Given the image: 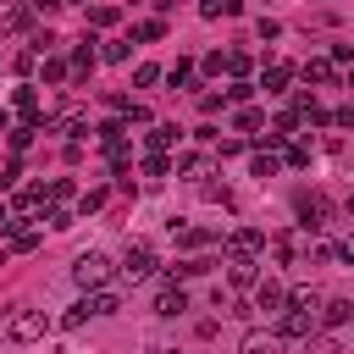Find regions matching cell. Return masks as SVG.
<instances>
[{"label":"cell","mask_w":354,"mask_h":354,"mask_svg":"<svg viewBox=\"0 0 354 354\" xmlns=\"http://www.w3.org/2000/svg\"><path fill=\"white\" fill-rule=\"evenodd\" d=\"M72 194H77V188H72V177H55V183L44 188V205H66Z\"/></svg>","instance_id":"4dcf8cb0"},{"label":"cell","mask_w":354,"mask_h":354,"mask_svg":"<svg viewBox=\"0 0 354 354\" xmlns=\"http://www.w3.org/2000/svg\"><path fill=\"white\" fill-rule=\"evenodd\" d=\"M177 138H183V127H177V122H149L144 149H149V155H166V149H177Z\"/></svg>","instance_id":"52a82bcc"},{"label":"cell","mask_w":354,"mask_h":354,"mask_svg":"<svg viewBox=\"0 0 354 354\" xmlns=\"http://www.w3.org/2000/svg\"><path fill=\"white\" fill-rule=\"evenodd\" d=\"M293 210H299V227L304 232H321V227H332L326 216H332V199L321 194V188H304L299 199H293Z\"/></svg>","instance_id":"3957f363"},{"label":"cell","mask_w":354,"mask_h":354,"mask_svg":"<svg viewBox=\"0 0 354 354\" xmlns=\"http://www.w3.org/2000/svg\"><path fill=\"white\" fill-rule=\"evenodd\" d=\"M243 11V0H199V17L205 22H216V17H238Z\"/></svg>","instance_id":"7402d4cb"},{"label":"cell","mask_w":354,"mask_h":354,"mask_svg":"<svg viewBox=\"0 0 354 354\" xmlns=\"http://www.w3.org/2000/svg\"><path fill=\"white\" fill-rule=\"evenodd\" d=\"M249 293H254V310H266V315H282L288 310V282L282 277H260Z\"/></svg>","instance_id":"277c9868"},{"label":"cell","mask_w":354,"mask_h":354,"mask_svg":"<svg viewBox=\"0 0 354 354\" xmlns=\"http://www.w3.org/2000/svg\"><path fill=\"white\" fill-rule=\"evenodd\" d=\"M332 122H337V127H354V105H343V111H332Z\"/></svg>","instance_id":"bcb514c9"},{"label":"cell","mask_w":354,"mask_h":354,"mask_svg":"<svg viewBox=\"0 0 354 354\" xmlns=\"http://www.w3.org/2000/svg\"><path fill=\"white\" fill-rule=\"evenodd\" d=\"M44 83H50V88H61V83H72V66H66L61 55H44Z\"/></svg>","instance_id":"603a6c76"},{"label":"cell","mask_w":354,"mask_h":354,"mask_svg":"<svg viewBox=\"0 0 354 354\" xmlns=\"http://www.w3.org/2000/svg\"><path fill=\"white\" fill-rule=\"evenodd\" d=\"M83 321H88V304H83V299H77V304H72V310H66V315H61V326H83Z\"/></svg>","instance_id":"7bdbcfd3"},{"label":"cell","mask_w":354,"mask_h":354,"mask_svg":"<svg viewBox=\"0 0 354 354\" xmlns=\"http://www.w3.org/2000/svg\"><path fill=\"white\" fill-rule=\"evenodd\" d=\"M116 271H122L127 282H144V277L155 271V249H149V243H133V249L122 254V266H116Z\"/></svg>","instance_id":"8992f818"},{"label":"cell","mask_w":354,"mask_h":354,"mask_svg":"<svg viewBox=\"0 0 354 354\" xmlns=\"http://www.w3.org/2000/svg\"><path fill=\"white\" fill-rule=\"evenodd\" d=\"M105 205V188H88V194H77V216H94Z\"/></svg>","instance_id":"8d00e7d4"},{"label":"cell","mask_w":354,"mask_h":354,"mask_svg":"<svg viewBox=\"0 0 354 354\" xmlns=\"http://www.w3.org/2000/svg\"><path fill=\"white\" fill-rule=\"evenodd\" d=\"M44 221L61 232V227H72V221H77V210H66V205H50V216H44Z\"/></svg>","instance_id":"74e56055"},{"label":"cell","mask_w":354,"mask_h":354,"mask_svg":"<svg viewBox=\"0 0 354 354\" xmlns=\"http://www.w3.org/2000/svg\"><path fill=\"white\" fill-rule=\"evenodd\" d=\"M238 133H260V122H266V111H254V105H238Z\"/></svg>","instance_id":"83f0119b"},{"label":"cell","mask_w":354,"mask_h":354,"mask_svg":"<svg viewBox=\"0 0 354 354\" xmlns=\"http://www.w3.org/2000/svg\"><path fill=\"white\" fill-rule=\"evenodd\" d=\"M249 94H254V83H232L227 88V105H249Z\"/></svg>","instance_id":"60d3db41"},{"label":"cell","mask_w":354,"mask_h":354,"mask_svg":"<svg viewBox=\"0 0 354 354\" xmlns=\"http://www.w3.org/2000/svg\"><path fill=\"white\" fill-rule=\"evenodd\" d=\"M11 66H17V72H22V77H28V72H39V55H33V50H22V55H17V61H11Z\"/></svg>","instance_id":"ee69618b"},{"label":"cell","mask_w":354,"mask_h":354,"mask_svg":"<svg viewBox=\"0 0 354 354\" xmlns=\"http://www.w3.org/2000/svg\"><path fill=\"white\" fill-rule=\"evenodd\" d=\"M149 83H160V66H155V61L133 66V88H149Z\"/></svg>","instance_id":"e575fe53"},{"label":"cell","mask_w":354,"mask_h":354,"mask_svg":"<svg viewBox=\"0 0 354 354\" xmlns=\"http://www.w3.org/2000/svg\"><path fill=\"white\" fill-rule=\"evenodd\" d=\"M310 332H315V315H310V310H282V315H277V337H282V343H288V337H310Z\"/></svg>","instance_id":"ba28073f"},{"label":"cell","mask_w":354,"mask_h":354,"mask_svg":"<svg viewBox=\"0 0 354 354\" xmlns=\"http://www.w3.org/2000/svg\"><path fill=\"white\" fill-rule=\"evenodd\" d=\"M205 199H210V205H232V188H227V183H205Z\"/></svg>","instance_id":"f35d334b"},{"label":"cell","mask_w":354,"mask_h":354,"mask_svg":"<svg viewBox=\"0 0 354 354\" xmlns=\"http://www.w3.org/2000/svg\"><path fill=\"white\" fill-rule=\"evenodd\" d=\"M44 332H50L44 310H33V304H11V315H6V337H11V343H44Z\"/></svg>","instance_id":"6da1fadb"},{"label":"cell","mask_w":354,"mask_h":354,"mask_svg":"<svg viewBox=\"0 0 354 354\" xmlns=\"http://www.w3.org/2000/svg\"><path fill=\"white\" fill-rule=\"evenodd\" d=\"M83 304H88V315H116V310H122V299H116L111 288H100V293H83Z\"/></svg>","instance_id":"ffe728a7"},{"label":"cell","mask_w":354,"mask_h":354,"mask_svg":"<svg viewBox=\"0 0 354 354\" xmlns=\"http://www.w3.org/2000/svg\"><path fill=\"white\" fill-rule=\"evenodd\" d=\"M133 55V39H105L100 44V61H127Z\"/></svg>","instance_id":"4316f807"},{"label":"cell","mask_w":354,"mask_h":354,"mask_svg":"<svg viewBox=\"0 0 354 354\" xmlns=\"http://www.w3.org/2000/svg\"><path fill=\"white\" fill-rule=\"evenodd\" d=\"M72 277H77V288H83V293H100V288L116 277V266H111V254L88 249V254H77V260H72Z\"/></svg>","instance_id":"7a4b0ae2"},{"label":"cell","mask_w":354,"mask_h":354,"mask_svg":"<svg viewBox=\"0 0 354 354\" xmlns=\"http://www.w3.org/2000/svg\"><path fill=\"white\" fill-rule=\"evenodd\" d=\"M304 354H343V343H337L332 332H310V337H304Z\"/></svg>","instance_id":"484cf974"},{"label":"cell","mask_w":354,"mask_h":354,"mask_svg":"<svg viewBox=\"0 0 354 354\" xmlns=\"http://www.w3.org/2000/svg\"><path fill=\"white\" fill-rule=\"evenodd\" d=\"M299 77H304L310 88H321V83H332V77H337V66H332L326 55H315V61H304V66H299Z\"/></svg>","instance_id":"e0dca14e"},{"label":"cell","mask_w":354,"mask_h":354,"mask_svg":"<svg viewBox=\"0 0 354 354\" xmlns=\"http://www.w3.org/2000/svg\"><path fill=\"white\" fill-rule=\"evenodd\" d=\"M94 133H100V149H105V155H111V149H127V122H122V116H111V122H100Z\"/></svg>","instance_id":"9a60e30c"},{"label":"cell","mask_w":354,"mask_h":354,"mask_svg":"<svg viewBox=\"0 0 354 354\" xmlns=\"http://www.w3.org/2000/svg\"><path fill=\"white\" fill-rule=\"evenodd\" d=\"M221 105H227V94H199V111H205V116H210V111H221Z\"/></svg>","instance_id":"f6af8a7d"},{"label":"cell","mask_w":354,"mask_h":354,"mask_svg":"<svg viewBox=\"0 0 354 354\" xmlns=\"http://www.w3.org/2000/svg\"><path fill=\"white\" fill-rule=\"evenodd\" d=\"M144 354H171V348H160V343H149V348H144Z\"/></svg>","instance_id":"f907efd6"},{"label":"cell","mask_w":354,"mask_h":354,"mask_svg":"<svg viewBox=\"0 0 354 354\" xmlns=\"http://www.w3.org/2000/svg\"><path fill=\"white\" fill-rule=\"evenodd\" d=\"M116 6H88V28H116Z\"/></svg>","instance_id":"1f68e13d"},{"label":"cell","mask_w":354,"mask_h":354,"mask_svg":"<svg viewBox=\"0 0 354 354\" xmlns=\"http://www.w3.org/2000/svg\"><path fill=\"white\" fill-rule=\"evenodd\" d=\"M133 39H138V44H160V39H166V17H144V22L133 28Z\"/></svg>","instance_id":"44dd1931"},{"label":"cell","mask_w":354,"mask_h":354,"mask_svg":"<svg viewBox=\"0 0 354 354\" xmlns=\"http://www.w3.org/2000/svg\"><path fill=\"white\" fill-rule=\"evenodd\" d=\"M254 33H260V39H282V22H277V17H260Z\"/></svg>","instance_id":"ab89813d"},{"label":"cell","mask_w":354,"mask_h":354,"mask_svg":"<svg viewBox=\"0 0 354 354\" xmlns=\"http://www.w3.org/2000/svg\"><path fill=\"white\" fill-rule=\"evenodd\" d=\"M266 249V232L260 227H232L227 232V260H254Z\"/></svg>","instance_id":"5b68a950"},{"label":"cell","mask_w":354,"mask_h":354,"mask_svg":"<svg viewBox=\"0 0 354 354\" xmlns=\"http://www.w3.org/2000/svg\"><path fill=\"white\" fill-rule=\"evenodd\" d=\"M277 166H282L277 149H254V177H277Z\"/></svg>","instance_id":"f546056e"},{"label":"cell","mask_w":354,"mask_h":354,"mask_svg":"<svg viewBox=\"0 0 354 354\" xmlns=\"http://www.w3.org/2000/svg\"><path fill=\"white\" fill-rule=\"evenodd\" d=\"M271 254H277L282 266H293V260H299V238H293V232H277V238H271Z\"/></svg>","instance_id":"d4e9b609"},{"label":"cell","mask_w":354,"mask_h":354,"mask_svg":"<svg viewBox=\"0 0 354 354\" xmlns=\"http://www.w3.org/2000/svg\"><path fill=\"white\" fill-rule=\"evenodd\" d=\"M210 266H216V260H205V254H194V260H177V266H171L166 277H171V282H194V277H210Z\"/></svg>","instance_id":"ac0fdd59"},{"label":"cell","mask_w":354,"mask_h":354,"mask_svg":"<svg viewBox=\"0 0 354 354\" xmlns=\"http://www.w3.org/2000/svg\"><path fill=\"white\" fill-rule=\"evenodd\" d=\"M282 160H288V166H310V144L288 138V144H282Z\"/></svg>","instance_id":"836d02e7"},{"label":"cell","mask_w":354,"mask_h":354,"mask_svg":"<svg viewBox=\"0 0 354 354\" xmlns=\"http://www.w3.org/2000/svg\"><path fill=\"white\" fill-rule=\"evenodd\" d=\"M343 210H348V216H354V194H348V199H343Z\"/></svg>","instance_id":"816d5d0a"},{"label":"cell","mask_w":354,"mask_h":354,"mask_svg":"<svg viewBox=\"0 0 354 354\" xmlns=\"http://www.w3.org/2000/svg\"><path fill=\"white\" fill-rule=\"evenodd\" d=\"M227 266H232V271H227V282H232V288H254V282L266 277V271H260V260H227Z\"/></svg>","instance_id":"d6986e66"},{"label":"cell","mask_w":354,"mask_h":354,"mask_svg":"<svg viewBox=\"0 0 354 354\" xmlns=\"http://www.w3.org/2000/svg\"><path fill=\"white\" fill-rule=\"evenodd\" d=\"M160 77H166L171 88H188V83H194V61H183V55H177V61H171V66H166Z\"/></svg>","instance_id":"cb8c5ba5"},{"label":"cell","mask_w":354,"mask_h":354,"mask_svg":"<svg viewBox=\"0 0 354 354\" xmlns=\"http://www.w3.org/2000/svg\"><path fill=\"white\" fill-rule=\"evenodd\" d=\"M299 77V66H288V61H266V72H260V88L266 94H288V83Z\"/></svg>","instance_id":"30bf717a"},{"label":"cell","mask_w":354,"mask_h":354,"mask_svg":"<svg viewBox=\"0 0 354 354\" xmlns=\"http://www.w3.org/2000/svg\"><path fill=\"white\" fill-rule=\"evenodd\" d=\"M94 61H100V50H94V39H83L77 50H72V83H88V72H94Z\"/></svg>","instance_id":"7c38bea8"},{"label":"cell","mask_w":354,"mask_h":354,"mask_svg":"<svg viewBox=\"0 0 354 354\" xmlns=\"http://www.w3.org/2000/svg\"><path fill=\"white\" fill-rule=\"evenodd\" d=\"M0 133H11V111H0Z\"/></svg>","instance_id":"c3c4849f"},{"label":"cell","mask_w":354,"mask_h":354,"mask_svg":"<svg viewBox=\"0 0 354 354\" xmlns=\"http://www.w3.org/2000/svg\"><path fill=\"white\" fill-rule=\"evenodd\" d=\"M6 232H11L6 243H11L17 254H28V249H39V227H28V216H11V227H6Z\"/></svg>","instance_id":"4fadbf2b"},{"label":"cell","mask_w":354,"mask_h":354,"mask_svg":"<svg viewBox=\"0 0 354 354\" xmlns=\"http://www.w3.org/2000/svg\"><path fill=\"white\" fill-rule=\"evenodd\" d=\"M348 321H354V304H348V299H321L315 326H348Z\"/></svg>","instance_id":"8fae6325"},{"label":"cell","mask_w":354,"mask_h":354,"mask_svg":"<svg viewBox=\"0 0 354 354\" xmlns=\"http://www.w3.org/2000/svg\"><path fill=\"white\" fill-rule=\"evenodd\" d=\"M33 28V6L28 0H6L0 6V33H28Z\"/></svg>","instance_id":"9c48e42d"},{"label":"cell","mask_w":354,"mask_h":354,"mask_svg":"<svg viewBox=\"0 0 354 354\" xmlns=\"http://www.w3.org/2000/svg\"><path fill=\"white\" fill-rule=\"evenodd\" d=\"M6 227H11V210H6V205H0V232H6Z\"/></svg>","instance_id":"681fc988"},{"label":"cell","mask_w":354,"mask_h":354,"mask_svg":"<svg viewBox=\"0 0 354 354\" xmlns=\"http://www.w3.org/2000/svg\"><path fill=\"white\" fill-rule=\"evenodd\" d=\"M138 171L160 183V177H171V155H144V166H138Z\"/></svg>","instance_id":"f1b7e54d"},{"label":"cell","mask_w":354,"mask_h":354,"mask_svg":"<svg viewBox=\"0 0 354 354\" xmlns=\"http://www.w3.org/2000/svg\"><path fill=\"white\" fill-rule=\"evenodd\" d=\"M17 205H22V210H44V188H39V183H28V188L17 194Z\"/></svg>","instance_id":"d590c367"},{"label":"cell","mask_w":354,"mask_h":354,"mask_svg":"<svg viewBox=\"0 0 354 354\" xmlns=\"http://www.w3.org/2000/svg\"><path fill=\"white\" fill-rule=\"evenodd\" d=\"M188 310V293H183V282H166L160 293H155V315H183Z\"/></svg>","instance_id":"5bb4252c"},{"label":"cell","mask_w":354,"mask_h":354,"mask_svg":"<svg viewBox=\"0 0 354 354\" xmlns=\"http://www.w3.org/2000/svg\"><path fill=\"white\" fill-rule=\"evenodd\" d=\"M348 88H354V72H348Z\"/></svg>","instance_id":"f5cc1de1"},{"label":"cell","mask_w":354,"mask_h":354,"mask_svg":"<svg viewBox=\"0 0 354 354\" xmlns=\"http://www.w3.org/2000/svg\"><path fill=\"white\" fill-rule=\"evenodd\" d=\"M238 354H282V337L277 332H243Z\"/></svg>","instance_id":"2e32d148"},{"label":"cell","mask_w":354,"mask_h":354,"mask_svg":"<svg viewBox=\"0 0 354 354\" xmlns=\"http://www.w3.org/2000/svg\"><path fill=\"white\" fill-rule=\"evenodd\" d=\"M33 133H39V127H11V149H17V155H22V149H28V144H33Z\"/></svg>","instance_id":"b9f144b4"},{"label":"cell","mask_w":354,"mask_h":354,"mask_svg":"<svg viewBox=\"0 0 354 354\" xmlns=\"http://www.w3.org/2000/svg\"><path fill=\"white\" fill-rule=\"evenodd\" d=\"M28 50H33L39 61H44V55L55 50V33H50V28H33V39H28Z\"/></svg>","instance_id":"d6a6232c"},{"label":"cell","mask_w":354,"mask_h":354,"mask_svg":"<svg viewBox=\"0 0 354 354\" xmlns=\"http://www.w3.org/2000/svg\"><path fill=\"white\" fill-rule=\"evenodd\" d=\"M332 254H343V260H348V266H354V238H348V243H337V249H332Z\"/></svg>","instance_id":"7dc6e473"}]
</instances>
